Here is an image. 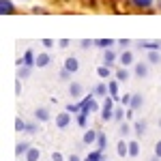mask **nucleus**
Instances as JSON below:
<instances>
[{
  "label": "nucleus",
  "instance_id": "obj_5",
  "mask_svg": "<svg viewBox=\"0 0 161 161\" xmlns=\"http://www.w3.org/2000/svg\"><path fill=\"white\" fill-rule=\"evenodd\" d=\"M97 137H99V131L97 129H86L84 136H82V142L86 146H92V144H97Z\"/></svg>",
  "mask_w": 161,
  "mask_h": 161
},
{
  "label": "nucleus",
  "instance_id": "obj_39",
  "mask_svg": "<svg viewBox=\"0 0 161 161\" xmlns=\"http://www.w3.org/2000/svg\"><path fill=\"white\" fill-rule=\"evenodd\" d=\"M52 161H64V157L60 153H52Z\"/></svg>",
  "mask_w": 161,
  "mask_h": 161
},
{
  "label": "nucleus",
  "instance_id": "obj_42",
  "mask_svg": "<svg viewBox=\"0 0 161 161\" xmlns=\"http://www.w3.org/2000/svg\"><path fill=\"white\" fill-rule=\"evenodd\" d=\"M41 43H43V47H52V45H54V41H52V39H43Z\"/></svg>",
  "mask_w": 161,
  "mask_h": 161
},
{
  "label": "nucleus",
  "instance_id": "obj_22",
  "mask_svg": "<svg viewBox=\"0 0 161 161\" xmlns=\"http://www.w3.org/2000/svg\"><path fill=\"white\" fill-rule=\"evenodd\" d=\"M142 105H144V97H142L140 92H136L133 99H131V110H140Z\"/></svg>",
  "mask_w": 161,
  "mask_h": 161
},
{
  "label": "nucleus",
  "instance_id": "obj_7",
  "mask_svg": "<svg viewBox=\"0 0 161 161\" xmlns=\"http://www.w3.org/2000/svg\"><path fill=\"white\" fill-rule=\"evenodd\" d=\"M148 64H150V62H136L133 73H136L137 77H146V75H148Z\"/></svg>",
  "mask_w": 161,
  "mask_h": 161
},
{
  "label": "nucleus",
  "instance_id": "obj_27",
  "mask_svg": "<svg viewBox=\"0 0 161 161\" xmlns=\"http://www.w3.org/2000/svg\"><path fill=\"white\" fill-rule=\"evenodd\" d=\"M39 157H41V150L39 148H28V153H26V161H39Z\"/></svg>",
  "mask_w": 161,
  "mask_h": 161
},
{
  "label": "nucleus",
  "instance_id": "obj_6",
  "mask_svg": "<svg viewBox=\"0 0 161 161\" xmlns=\"http://www.w3.org/2000/svg\"><path fill=\"white\" fill-rule=\"evenodd\" d=\"M69 95H71L73 99H80V97L84 95V86H82L80 82H71V84H69Z\"/></svg>",
  "mask_w": 161,
  "mask_h": 161
},
{
  "label": "nucleus",
  "instance_id": "obj_3",
  "mask_svg": "<svg viewBox=\"0 0 161 161\" xmlns=\"http://www.w3.org/2000/svg\"><path fill=\"white\" fill-rule=\"evenodd\" d=\"M71 125V112H60V114H56V127L58 129H67Z\"/></svg>",
  "mask_w": 161,
  "mask_h": 161
},
{
  "label": "nucleus",
  "instance_id": "obj_18",
  "mask_svg": "<svg viewBox=\"0 0 161 161\" xmlns=\"http://www.w3.org/2000/svg\"><path fill=\"white\" fill-rule=\"evenodd\" d=\"M114 43H116L114 39H95V45H97V47H101V50H110Z\"/></svg>",
  "mask_w": 161,
  "mask_h": 161
},
{
  "label": "nucleus",
  "instance_id": "obj_28",
  "mask_svg": "<svg viewBox=\"0 0 161 161\" xmlns=\"http://www.w3.org/2000/svg\"><path fill=\"white\" fill-rule=\"evenodd\" d=\"M125 116H127L125 108H123V105H118V108L114 110V120H116V123H123V120H125Z\"/></svg>",
  "mask_w": 161,
  "mask_h": 161
},
{
  "label": "nucleus",
  "instance_id": "obj_33",
  "mask_svg": "<svg viewBox=\"0 0 161 161\" xmlns=\"http://www.w3.org/2000/svg\"><path fill=\"white\" fill-rule=\"evenodd\" d=\"M131 99H133V95H123V97H120L123 108H131Z\"/></svg>",
  "mask_w": 161,
  "mask_h": 161
},
{
  "label": "nucleus",
  "instance_id": "obj_32",
  "mask_svg": "<svg viewBox=\"0 0 161 161\" xmlns=\"http://www.w3.org/2000/svg\"><path fill=\"white\" fill-rule=\"evenodd\" d=\"M67 112H71V114H80V112H82V103H69V105H67Z\"/></svg>",
  "mask_w": 161,
  "mask_h": 161
},
{
  "label": "nucleus",
  "instance_id": "obj_24",
  "mask_svg": "<svg viewBox=\"0 0 161 161\" xmlns=\"http://www.w3.org/2000/svg\"><path fill=\"white\" fill-rule=\"evenodd\" d=\"M137 155H140V142L131 140L129 142V157H137Z\"/></svg>",
  "mask_w": 161,
  "mask_h": 161
},
{
  "label": "nucleus",
  "instance_id": "obj_37",
  "mask_svg": "<svg viewBox=\"0 0 161 161\" xmlns=\"http://www.w3.org/2000/svg\"><path fill=\"white\" fill-rule=\"evenodd\" d=\"M58 47L67 50V47H69V39H60V41H58Z\"/></svg>",
  "mask_w": 161,
  "mask_h": 161
},
{
  "label": "nucleus",
  "instance_id": "obj_13",
  "mask_svg": "<svg viewBox=\"0 0 161 161\" xmlns=\"http://www.w3.org/2000/svg\"><path fill=\"white\" fill-rule=\"evenodd\" d=\"M146 127H148L146 120H136V123H133V133H136L137 137H142L144 133H146Z\"/></svg>",
  "mask_w": 161,
  "mask_h": 161
},
{
  "label": "nucleus",
  "instance_id": "obj_19",
  "mask_svg": "<svg viewBox=\"0 0 161 161\" xmlns=\"http://www.w3.org/2000/svg\"><path fill=\"white\" fill-rule=\"evenodd\" d=\"M35 118H37L39 123H47V120H50V112L45 110V108H39V110L35 112Z\"/></svg>",
  "mask_w": 161,
  "mask_h": 161
},
{
  "label": "nucleus",
  "instance_id": "obj_15",
  "mask_svg": "<svg viewBox=\"0 0 161 161\" xmlns=\"http://www.w3.org/2000/svg\"><path fill=\"white\" fill-rule=\"evenodd\" d=\"M30 73H32V67H28V64L17 67V80H26V77H30Z\"/></svg>",
  "mask_w": 161,
  "mask_h": 161
},
{
  "label": "nucleus",
  "instance_id": "obj_25",
  "mask_svg": "<svg viewBox=\"0 0 161 161\" xmlns=\"http://www.w3.org/2000/svg\"><path fill=\"white\" fill-rule=\"evenodd\" d=\"M146 62H150V64H159L161 62V54L159 52H148V54H146Z\"/></svg>",
  "mask_w": 161,
  "mask_h": 161
},
{
  "label": "nucleus",
  "instance_id": "obj_36",
  "mask_svg": "<svg viewBox=\"0 0 161 161\" xmlns=\"http://www.w3.org/2000/svg\"><path fill=\"white\" fill-rule=\"evenodd\" d=\"M37 131H39L37 123H28L26 125V133H37Z\"/></svg>",
  "mask_w": 161,
  "mask_h": 161
},
{
  "label": "nucleus",
  "instance_id": "obj_2",
  "mask_svg": "<svg viewBox=\"0 0 161 161\" xmlns=\"http://www.w3.org/2000/svg\"><path fill=\"white\" fill-rule=\"evenodd\" d=\"M19 64H28V67H37V54H35L32 50H26V52H24V56H22V58L17 60V67H19Z\"/></svg>",
  "mask_w": 161,
  "mask_h": 161
},
{
  "label": "nucleus",
  "instance_id": "obj_46",
  "mask_svg": "<svg viewBox=\"0 0 161 161\" xmlns=\"http://www.w3.org/2000/svg\"><path fill=\"white\" fill-rule=\"evenodd\" d=\"M103 161H110V159H103Z\"/></svg>",
  "mask_w": 161,
  "mask_h": 161
},
{
  "label": "nucleus",
  "instance_id": "obj_4",
  "mask_svg": "<svg viewBox=\"0 0 161 161\" xmlns=\"http://www.w3.org/2000/svg\"><path fill=\"white\" fill-rule=\"evenodd\" d=\"M137 47L140 50H148V52H161V41H146V39H142L137 43Z\"/></svg>",
  "mask_w": 161,
  "mask_h": 161
},
{
  "label": "nucleus",
  "instance_id": "obj_21",
  "mask_svg": "<svg viewBox=\"0 0 161 161\" xmlns=\"http://www.w3.org/2000/svg\"><path fill=\"white\" fill-rule=\"evenodd\" d=\"M114 77H116L118 82H127V80H129V71H127V67H120V69H116Z\"/></svg>",
  "mask_w": 161,
  "mask_h": 161
},
{
  "label": "nucleus",
  "instance_id": "obj_35",
  "mask_svg": "<svg viewBox=\"0 0 161 161\" xmlns=\"http://www.w3.org/2000/svg\"><path fill=\"white\" fill-rule=\"evenodd\" d=\"M71 71H67V69H64V67H62V71H60V80L62 82H69V80H71Z\"/></svg>",
  "mask_w": 161,
  "mask_h": 161
},
{
  "label": "nucleus",
  "instance_id": "obj_43",
  "mask_svg": "<svg viewBox=\"0 0 161 161\" xmlns=\"http://www.w3.org/2000/svg\"><path fill=\"white\" fill-rule=\"evenodd\" d=\"M69 161H82V159H80V155H75V153H73V155L69 157Z\"/></svg>",
  "mask_w": 161,
  "mask_h": 161
},
{
  "label": "nucleus",
  "instance_id": "obj_44",
  "mask_svg": "<svg viewBox=\"0 0 161 161\" xmlns=\"http://www.w3.org/2000/svg\"><path fill=\"white\" fill-rule=\"evenodd\" d=\"M148 161H161V159H159V157H157V155H153V157H150Z\"/></svg>",
  "mask_w": 161,
  "mask_h": 161
},
{
  "label": "nucleus",
  "instance_id": "obj_16",
  "mask_svg": "<svg viewBox=\"0 0 161 161\" xmlns=\"http://www.w3.org/2000/svg\"><path fill=\"white\" fill-rule=\"evenodd\" d=\"M116 153H118V157H129V142L120 140V142L116 144Z\"/></svg>",
  "mask_w": 161,
  "mask_h": 161
},
{
  "label": "nucleus",
  "instance_id": "obj_20",
  "mask_svg": "<svg viewBox=\"0 0 161 161\" xmlns=\"http://www.w3.org/2000/svg\"><path fill=\"white\" fill-rule=\"evenodd\" d=\"M92 95H97V97H105V95H110V92H108V84L99 82L97 86L92 88Z\"/></svg>",
  "mask_w": 161,
  "mask_h": 161
},
{
  "label": "nucleus",
  "instance_id": "obj_14",
  "mask_svg": "<svg viewBox=\"0 0 161 161\" xmlns=\"http://www.w3.org/2000/svg\"><path fill=\"white\" fill-rule=\"evenodd\" d=\"M50 60H52L50 54H47V52H41V54L37 56V67H39V69H43V67H47V64H50Z\"/></svg>",
  "mask_w": 161,
  "mask_h": 161
},
{
  "label": "nucleus",
  "instance_id": "obj_40",
  "mask_svg": "<svg viewBox=\"0 0 161 161\" xmlns=\"http://www.w3.org/2000/svg\"><path fill=\"white\" fill-rule=\"evenodd\" d=\"M155 155H157V157L161 159V140L157 142V144H155Z\"/></svg>",
  "mask_w": 161,
  "mask_h": 161
},
{
  "label": "nucleus",
  "instance_id": "obj_41",
  "mask_svg": "<svg viewBox=\"0 0 161 161\" xmlns=\"http://www.w3.org/2000/svg\"><path fill=\"white\" fill-rule=\"evenodd\" d=\"M129 43H131L129 39H120V41H118V45H120L123 50H127V45H129Z\"/></svg>",
  "mask_w": 161,
  "mask_h": 161
},
{
  "label": "nucleus",
  "instance_id": "obj_31",
  "mask_svg": "<svg viewBox=\"0 0 161 161\" xmlns=\"http://www.w3.org/2000/svg\"><path fill=\"white\" fill-rule=\"evenodd\" d=\"M101 153H103V150H99V148L92 150V153H90V155H88L84 161H103V155H101Z\"/></svg>",
  "mask_w": 161,
  "mask_h": 161
},
{
  "label": "nucleus",
  "instance_id": "obj_38",
  "mask_svg": "<svg viewBox=\"0 0 161 161\" xmlns=\"http://www.w3.org/2000/svg\"><path fill=\"white\" fill-rule=\"evenodd\" d=\"M90 45H95V41H88V39H82V47H84V50H88Z\"/></svg>",
  "mask_w": 161,
  "mask_h": 161
},
{
  "label": "nucleus",
  "instance_id": "obj_34",
  "mask_svg": "<svg viewBox=\"0 0 161 161\" xmlns=\"http://www.w3.org/2000/svg\"><path fill=\"white\" fill-rule=\"evenodd\" d=\"M26 125L28 123H24L22 118H15V131H26Z\"/></svg>",
  "mask_w": 161,
  "mask_h": 161
},
{
  "label": "nucleus",
  "instance_id": "obj_30",
  "mask_svg": "<svg viewBox=\"0 0 161 161\" xmlns=\"http://www.w3.org/2000/svg\"><path fill=\"white\" fill-rule=\"evenodd\" d=\"M118 131H120V136H123V137H127L129 133H131V131H133V125H129V123H125V120H123V123H120V129H118Z\"/></svg>",
  "mask_w": 161,
  "mask_h": 161
},
{
  "label": "nucleus",
  "instance_id": "obj_29",
  "mask_svg": "<svg viewBox=\"0 0 161 161\" xmlns=\"http://www.w3.org/2000/svg\"><path fill=\"white\" fill-rule=\"evenodd\" d=\"M28 148H30L28 142H17V146H15V155H17V157H19V155H26Z\"/></svg>",
  "mask_w": 161,
  "mask_h": 161
},
{
  "label": "nucleus",
  "instance_id": "obj_26",
  "mask_svg": "<svg viewBox=\"0 0 161 161\" xmlns=\"http://www.w3.org/2000/svg\"><path fill=\"white\" fill-rule=\"evenodd\" d=\"M97 148H99V150L108 148V136H105L103 131H99V137H97Z\"/></svg>",
  "mask_w": 161,
  "mask_h": 161
},
{
  "label": "nucleus",
  "instance_id": "obj_1",
  "mask_svg": "<svg viewBox=\"0 0 161 161\" xmlns=\"http://www.w3.org/2000/svg\"><path fill=\"white\" fill-rule=\"evenodd\" d=\"M114 110H116L114 108V99L112 97H105L103 99V105H101V120H105V123L108 120H114Z\"/></svg>",
  "mask_w": 161,
  "mask_h": 161
},
{
  "label": "nucleus",
  "instance_id": "obj_10",
  "mask_svg": "<svg viewBox=\"0 0 161 161\" xmlns=\"http://www.w3.org/2000/svg\"><path fill=\"white\" fill-rule=\"evenodd\" d=\"M64 69H67V71H71V73H75V71L80 69V60H77L75 56H69V58L64 60Z\"/></svg>",
  "mask_w": 161,
  "mask_h": 161
},
{
  "label": "nucleus",
  "instance_id": "obj_12",
  "mask_svg": "<svg viewBox=\"0 0 161 161\" xmlns=\"http://www.w3.org/2000/svg\"><path fill=\"white\" fill-rule=\"evenodd\" d=\"M114 62H116V52L112 50V47H110V50H103V64L112 67Z\"/></svg>",
  "mask_w": 161,
  "mask_h": 161
},
{
  "label": "nucleus",
  "instance_id": "obj_8",
  "mask_svg": "<svg viewBox=\"0 0 161 161\" xmlns=\"http://www.w3.org/2000/svg\"><path fill=\"white\" fill-rule=\"evenodd\" d=\"M0 13L2 15H13L15 13V7H13L11 0H0Z\"/></svg>",
  "mask_w": 161,
  "mask_h": 161
},
{
  "label": "nucleus",
  "instance_id": "obj_11",
  "mask_svg": "<svg viewBox=\"0 0 161 161\" xmlns=\"http://www.w3.org/2000/svg\"><path fill=\"white\" fill-rule=\"evenodd\" d=\"M120 64L123 67H129V64H133V52L131 50H123V54H120Z\"/></svg>",
  "mask_w": 161,
  "mask_h": 161
},
{
  "label": "nucleus",
  "instance_id": "obj_9",
  "mask_svg": "<svg viewBox=\"0 0 161 161\" xmlns=\"http://www.w3.org/2000/svg\"><path fill=\"white\" fill-rule=\"evenodd\" d=\"M118 84H120L118 80H110V82H108V92H110V97L114 101L120 99V97H118Z\"/></svg>",
  "mask_w": 161,
  "mask_h": 161
},
{
  "label": "nucleus",
  "instance_id": "obj_23",
  "mask_svg": "<svg viewBox=\"0 0 161 161\" xmlns=\"http://www.w3.org/2000/svg\"><path fill=\"white\" fill-rule=\"evenodd\" d=\"M97 75H99L101 80H108L112 75V67H108V64H101L99 69H97Z\"/></svg>",
  "mask_w": 161,
  "mask_h": 161
},
{
  "label": "nucleus",
  "instance_id": "obj_17",
  "mask_svg": "<svg viewBox=\"0 0 161 161\" xmlns=\"http://www.w3.org/2000/svg\"><path fill=\"white\" fill-rule=\"evenodd\" d=\"M153 2H155V0H129V4L136 7V9H150Z\"/></svg>",
  "mask_w": 161,
  "mask_h": 161
},
{
  "label": "nucleus",
  "instance_id": "obj_45",
  "mask_svg": "<svg viewBox=\"0 0 161 161\" xmlns=\"http://www.w3.org/2000/svg\"><path fill=\"white\" fill-rule=\"evenodd\" d=\"M157 7H159V11H161V0H159V4H157Z\"/></svg>",
  "mask_w": 161,
  "mask_h": 161
}]
</instances>
